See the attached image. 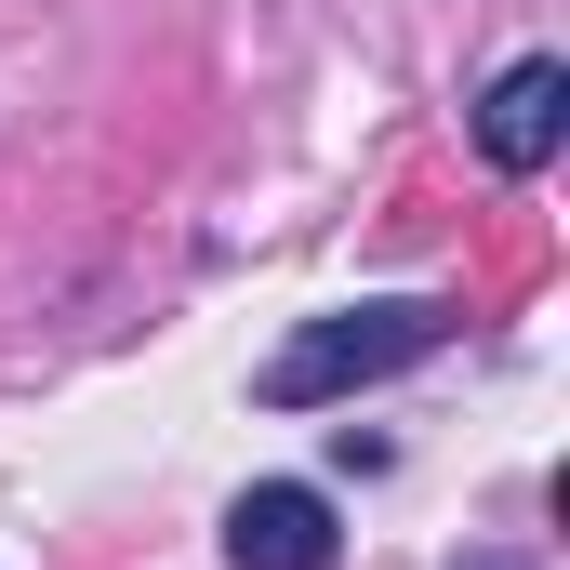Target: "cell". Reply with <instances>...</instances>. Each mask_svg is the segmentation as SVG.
Wrapping results in <instances>:
<instances>
[{
    "mask_svg": "<svg viewBox=\"0 0 570 570\" xmlns=\"http://www.w3.org/2000/svg\"><path fill=\"white\" fill-rule=\"evenodd\" d=\"M438 332H451V318H438L425 292H385V305H345V318H305V332H292L279 358L253 372V399H266V412H318V399H345V385H372V372L425 358Z\"/></svg>",
    "mask_w": 570,
    "mask_h": 570,
    "instance_id": "6da1fadb",
    "label": "cell"
},
{
    "mask_svg": "<svg viewBox=\"0 0 570 570\" xmlns=\"http://www.w3.org/2000/svg\"><path fill=\"white\" fill-rule=\"evenodd\" d=\"M558 134H570V67L558 53H518V67L478 94V159H491V173H544Z\"/></svg>",
    "mask_w": 570,
    "mask_h": 570,
    "instance_id": "7a4b0ae2",
    "label": "cell"
},
{
    "mask_svg": "<svg viewBox=\"0 0 570 570\" xmlns=\"http://www.w3.org/2000/svg\"><path fill=\"white\" fill-rule=\"evenodd\" d=\"M226 558L239 570H332V504L305 478H253L226 504Z\"/></svg>",
    "mask_w": 570,
    "mask_h": 570,
    "instance_id": "3957f363",
    "label": "cell"
},
{
    "mask_svg": "<svg viewBox=\"0 0 570 570\" xmlns=\"http://www.w3.org/2000/svg\"><path fill=\"white\" fill-rule=\"evenodd\" d=\"M478 570H504V558H478Z\"/></svg>",
    "mask_w": 570,
    "mask_h": 570,
    "instance_id": "277c9868",
    "label": "cell"
}]
</instances>
